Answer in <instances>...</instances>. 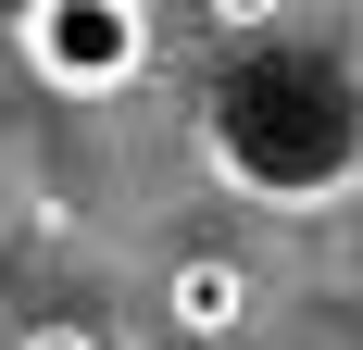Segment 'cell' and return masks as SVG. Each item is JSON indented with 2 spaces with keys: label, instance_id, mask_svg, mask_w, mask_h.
Returning a JSON list of instances; mask_svg holds the SVG:
<instances>
[{
  "label": "cell",
  "instance_id": "obj_2",
  "mask_svg": "<svg viewBox=\"0 0 363 350\" xmlns=\"http://www.w3.org/2000/svg\"><path fill=\"white\" fill-rule=\"evenodd\" d=\"M163 313H176L188 350H201V338H238V325H251V263H238V250H188L176 288H163Z\"/></svg>",
  "mask_w": 363,
  "mask_h": 350
},
{
  "label": "cell",
  "instance_id": "obj_4",
  "mask_svg": "<svg viewBox=\"0 0 363 350\" xmlns=\"http://www.w3.org/2000/svg\"><path fill=\"white\" fill-rule=\"evenodd\" d=\"M26 350H101V338H88V325H38Z\"/></svg>",
  "mask_w": 363,
  "mask_h": 350
},
{
  "label": "cell",
  "instance_id": "obj_1",
  "mask_svg": "<svg viewBox=\"0 0 363 350\" xmlns=\"http://www.w3.org/2000/svg\"><path fill=\"white\" fill-rule=\"evenodd\" d=\"M13 50H26L38 88L113 101V88L150 75V0H26V13H13Z\"/></svg>",
  "mask_w": 363,
  "mask_h": 350
},
{
  "label": "cell",
  "instance_id": "obj_3",
  "mask_svg": "<svg viewBox=\"0 0 363 350\" xmlns=\"http://www.w3.org/2000/svg\"><path fill=\"white\" fill-rule=\"evenodd\" d=\"M201 13H213L225 38H263V26H276V13H289V0H201Z\"/></svg>",
  "mask_w": 363,
  "mask_h": 350
}]
</instances>
